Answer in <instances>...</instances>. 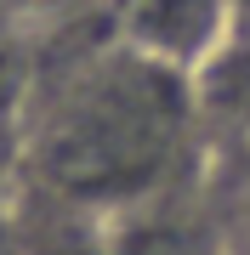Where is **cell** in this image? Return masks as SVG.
<instances>
[{
	"label": "cell",
	"mask_w": 250,
	"mask_h": 255,
	"mask_svg": "<svg viewBox=\"0 0 250 255\" xmlns=\"http://www.w3.org/2000/svg\"><path fill=\"white\" fill-rule=\"evenodd\" d=\"M97 255H199V233H194V216L182 210V199L165 187L137 204L108 210Z\"/></svg>",
	"instance_id": "obj_3"
},
{
	"label": "cell",
	"mask_w": 250,
	"mask_h": 255,
	"mask_svg": "<svg viewBox=\"0 0 250 255\" xmlns=\"http://www.w3.org/2000/svg\"><path fill=\"white\" fill-rule=\"evenodd\" d=\"M228 17H233V40H250V0H228Z\"/></svg>",
	"instance_id": "obj_4"
},
{
	"label": "cell",
	"mask_w": 250,
	"mask_h": 255,
	"mask_svg": "<svg viewBox=\"0 0 250 255\" xmlns=\"http://www.w3.org/2000/svg\"><path fill=\"white\" fill-rule=\"evenodd\" d=\"M194 119V80L114 46L80 68L40 136V176L57 199L108 216L176 182V153Z\"/></svg>",
	"instance_id": "obj_1"
},
{
	"label": "cell",
	"mask_w": 250,
	"mask_h": 255,
	"mask_svg": "<svg viewBox=\"0 0 250 255\" xmlns=\"http://www.w3.org/2000/svg\"><path fill=\"white\" fill-rule=\"evenodd\" d=\"M120 46L148 63L199 80L233 46L228 0H125L120 6Z\"/></svg>",
	"instance_id": "obj_2"
},
{
	"label": "cell",
	"mask_w": 250,
	"mask_h": 255,
	"mask_svg": "<svg viewBox=\"0 0 250 255\" xmlns=\"http://www.w3.org/2000/svg\"><path fill=\"white\" fill-rule=\"evenodd\" d=\"M245 255H250V233H245Z\"/></svg>",
	"instance_id": "obj_5"
}]
</instances>
